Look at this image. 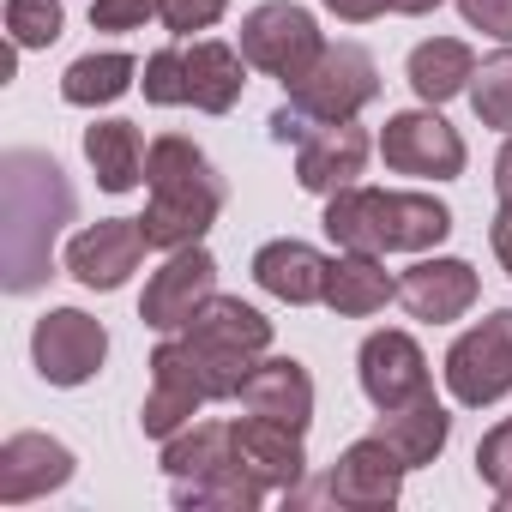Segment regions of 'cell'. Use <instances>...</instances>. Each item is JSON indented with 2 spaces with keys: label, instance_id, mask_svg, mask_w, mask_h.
<instances>
[{
  "label": "cell",
  "instance_id": "cell-1",
  "mask_svg": "<svg viewBox=\"0 0 512 512\" xmlns=\"http://www.w3.org/2000/svg\"><path fill=\"white\" fill-rule=\"evenodd\" d=\"M145 187H151V199H145L139 229L157 253L205 241V229L217 223V211L229 199L223 175L211 169V157L187 133H163L145 145Z\"/></svg>",
  "mask_w": 512,
  "mask_h": 512
},
{
  "label": "cell",
  "instance_id": "cell-2",
  "mask_svg": "<svg viewBox=\"0 0 512 512\" xmlns=\"http://www.w3.org/2000/svg\"><path fill=\"white\" fill-rule=\"evenodd\" d=\"M326 235L350 253H428L452 235V211L434 193H398V187H338L326 193Z\"/></svg>",
  "mask_w": 512,
  "mask_h": 512
},
{
  "label": "cell",
  "instance_id": "cell-3",
  "mask_svg": "<svg viewBox=\"0 0 512 512\" xmlns=\"http://www.w3.org/2000/svg\"><path fill=\"white\" fill-rule=\"evenodd\" d=\"M175 338H181V356H187L199 392L211 404H223V398H241V380L272 350V320L260 308H247L241 296H211Z\"/></svg>",
  "mask_w": 512,
  "mask_h": 512
},
{
  "label": "cell",
  "instance_id": "cell-4",
  "mask_svg": "<svg viewBox=\"0 0 512 512\" xmlns=\"http://www.w3.org/2000/svg\"><path fill=\"white\" fill-rule=\"evenodd\" d=\"M290 103L272 115V139L278 145H302L308 127H326V121H356L374 97H380V67L362 43H326L320 61L284 85Z\"/></svg>",
  "mask_w": 512,
  "mask_h": 512
},
{
  "label": "cell",
  "instance_id": "cell-5",
  "mask_svg": "<svg viewBox=\"0 0 512 512\" xmlns=\"http://www.w3.org/2000/svg\"><path fill=\"white\" fill-rule=\"evenodd\" d=\"M446 392L464 410H488L512 392V308H494L488 320H476L470 332L452 338L446 350Z\"/></svg>",
  "mask_w": 512,
  "mask_h": 512
},
{
  "label": "cell",
  "instance_id": "cell-6",
  "mask_svg": "<svg viewBox=\"0 0 512 512\" xmlns=\"http://www.w3.org/2000/svg\"><path fill=\"white\" fill-rule=\"evenodd\" d=\"M320 49H326V31L314 25L308 7H296V0H266V7H253L241 19V55H247V67H260L278 85L302 79L320 61Z\"/></svg>",
  "mask_w": 512,
  "mask_h": 512
},
{
  "label": "cell",
  "instance_id": "cell-7",
  "mask_svg": "<svg viewBox=\"0 0 512 512\" xmlns=\"http://www.w3.org/2000/svg\"><path fill=\"white\" fill-rule=\"evenodd\" d=\"M380 157L392 175H416V181H458L470 151L458 139V127L422 103V109H404V115H386V133H380Z\"/></svg>",
  "mask_w": 512,
  "mask_h": 512
},
{
  "label": "cell",
  "instance_id": "cell-8",
  "mask_svg": "<svg viewBox=\"0 0 512 512\" xmlns=\"http://www.w3.org/2000/svg\"><path fill=\"white\" fill-rule=\"evenodd\" d=\"M217 296V260L193 241V247H175L169 260L145 278V296H139V320L157 332V338H175L187 332V320Z\"/></svg>",
  "mask_w": 512,
  "mask_h": 512
},
{
  "label": "cell",
  "instance_id": "cell-9",
  "mask_svg": "<svg viewBox=\"0 0 512 512\" xmlns=\"http://www.w3.org/2000/svg\"><path fill=\"white\" fill-rule=\"evenodd\" d=\"M103 356H109V332H103V320H91L85 308H49V314L37 320V332H31V362H37V374H43L49 386H61V392L97 380Z\"/></svg>",
  "mask_w": 512,
  "mask_h": 512
},
{
  "label": "cell",
  "instance_id": "cell-10",
  "mask_svg": "<svg viewBox=\"0 0 512 512\" xmlns=\"http://www.w3.org/2000/svg\"><path fill=\"white\" fill-rule=\"evenodd\" d=\"M356 374H362V392H368L374 410H398V404L434 392V386H428V356H422V344H416L410 332H398V326L362 338Z\"/></svg>",
  "mask_w": 512,
  "mask_h": 512
},
{
  "label": "cell",
  "instance_id": "cell-11",
  "mask_svg": "<svg viewBox=\"0 0 512 512\" xmlns=\"http://www.w3.org/2000/svg\"><path fill=\"white\" fill-rule=\"evenodd\" d=\"M145 229H139V217H103V223H91V229H79L73 241H67V272L85 284V290H121L133 272H139V260H145Z\"/></svg>",
  "mask_w": 512,
  "mask_h": 512
},
{
  "label": "cell",
  "instance_id": "cell-12",
  "mask_svg": "<svg viewBox=\"0 0 512 512\" xmlns=\"http://www.w3.org/2000/svg\"><path fill=\"white\" fill-rule=\"evenodd\" d=\"M398 494H404V458L380 434L344 446L338 464H332V476H326V500H338L350 512H392Z\"/></svg>",
  "mask_w": 512,
  "mask_h": 512
},
{
  "label": "cell",
  "instance_id": "cell-13",
  "mask_svg": "<svg viewBox=\"0 0 512 512\" xmlns=\"http://www.w3.org/2000/svg\"><path fill=\"white\" fill-rule=\"evenodd\" d=\"M482 284L470 272V260H452V253H440V260H416L404 278H398V302L410 320L422 326H452L476 308Z\"/></svg>",
  "mask_w": 512,
  "mask_h": 512
},
{
  "label": "cell",
  "instance_id": "cell-14",
  "mask_svg": "<svg viewBox=\"0 0 512 512\" xmlns=\"http://www.w3.org/2000/svg\"><path fill=\"white\" fill-rule=\"evenodd\" d=\"M205 404H211V398L199 392V380H193V368H187V356H181V338H163V344L151 350V392H145V404H139V428H145L151 440H169V434H181Z\"/></svg>",
  "mask_w": 512,
  "mask_h": 512
},
{
  "label": "cell",
  "instance_id": "cell-15",
  "mask_svg": "<svg viewBox=\"0 0 512 512\" xmlns=\"http://www.w3.org/2000/svg\"><path fill=\"white\" fill-rule=\"evenodd\" d=\"M235 428V464L260 482L266 494H290L302 488V470H308V452H302V434L284 428V422H266V416H241L229 422Z\"/></svg>",
  "mask_w": 512,
  "mask_h": 512
},
{
  "label": "cell",
  "instance_id": "cell-16",
  "mask_svg": "<svg viewBox=\"0 0 512 512\" xmlns=\"http://www.w3.org/2000/svg\"><path fill=\"white\" fill-rule=\"evenodd\" d=\"M79 470V458L55 440V434H7L0 446V506H25L37 494L67 488Z\"/></svg>",
  "mask_w": 512,
  "mask_h": 512
},
{
  "label": "cell",
  "instance_id": "cell-17",
  "mask_svg": "<svg viewBox=\"0 0 512 512\" xmlns=\"http://www.w3.org/2000/svg\"><path fill=\"white\" fill-rule=\"evenodd\" d=\"M241 410L308 434V422H314V374L296 356H260L253 374L241 380Z\"/></svg>",
  "mask_w": 512,
  "mask_h": 512
},
{
  "label": "cell",
  "instance_id": "cell-18",
  "mask_svg": "<svg viewBox=\"0 0 512 512\" xmlns=\"http://www.w3.org/2000/svg\"><path fill=\"white\" fill-rule=\"evenodd\" d=\"M368 133L356 121H326V127H308V139L296 145V181L308 193H338L350 187L362 169H368Z\"/></svg>",
  "mask_w": 512,
  "mask_h": 512
},
{
  "label": "cell",
  "instance_id": "cell-19",
  "mask_svg": "<svg viewBox=\"0 0 512 512\" xmlns=\"http://www.w3.org/2000/svg\"><path fill=\"white\" fill-rule=\"evenodd\" d=\"M326 272H332V260L320 247L296 241V235H278V241H266L253 253V284L266 296H278V302H290V308L326 302Z\"/></svg>",
  "mask_w": 512,
  "mask_h": 512
},
{
  "label": "cell",
  "instance_id": "cell-20",
  "mask_svg": "<svg viewBox=\"0 0 512 512\" xmlns=\"http://www.w3.org/2000/svg\"><path fill=\"white\" fill-rule=\"evenodd\" d=\"M386 302H398V278L386 272L380 253H350V247H338V260H332V272H326V308H332L338 320H368V314H380Z\"/></svg>",
  "mask_w": 512,
  "mask_h": 512
},
{
  "label": "cell",
  "instance_id": "cell-21",
  "mask_svg": "<svg viewBox=\"0 0 512 512\" xmlns=\"http://www.w3.org/2000/svg\"><path fill=\"white\" fill-rule=\"evenodd\" d=\"M374 434L404 458V470H422V464H434V458L446 452L452 416H446V404H434V392H422V398H410V404H398V410H380Z\"/></svg>",
  "mask_w": 512,
  "mask_h": 512
},
{
  "label": "cell",
  "instance_id": "cell-22",
  "mask_svg": "<svg viewBox=\"0 0 512 512\" xmlns=\"http://www.w3.org/2000/svg\"><path fill=\"white\" fill-rule=\"evenodd\" d=\"M241 91H247V55L217 37H199L187 49V103L199 115H229Z\"/></svg>",
  "mask_w": 512,
  "mask_h": 512
},
{
  "label": "cell",
  "instance_id": "cell-23",
  "mask_svg": "<svg viewBox=\"0 0 512 512\" xmlns=\"http://www.w3.org/2000/svg\"><path fill=\"white\" fill-rule=\"evenodd\" d=\"M410 91L422 97V103H452V97H464L470 91V79H476V55H470V43H458V37H428V43H416L410 49Z\"/></svg>",
  "mask_w": 512,
  "mask_h": 512
},
{
  "label": "cell",
  "instance_id": "cell-24",
  "mask_svg": "<svg viewBox=\"0 0 512 512\" xmlns=\"http://www.w3.org/2000/svg\"><path fill=\"white\" fill-rule=\"evenodd\" d=\"M85 163L103 193H133L145 181V139L133 121H91L85 127Z\"/></svg>",
  "mask_w": 512,
  "mask_h": 512
},
{
  "label": "cell",
  "instance_id": "cell-25",
  "mask_svg": "<svg viewBox=\"0 0 512 512\" xmlns=\"http://www.w3.org/2000/svg\"><path fill=\"white\" fill-rule=\"evenodd\" d=\"M235 464V428L229 422H187L181 434L163 440V476L169 482H199L211 470Z\"/></svg>",
  "mask_w": 512,
  "mask_h": 512
},
{
  "label": "cell",
  "instance_id": "cell-26",
  "mask_svg": "<svg viewBox=\"0 0 512 512\" xmlns=\"http://www.w3.org/2000/svg\"><path fill=\"white\" fill-rule=\"evenodd\" d=\"M139 85V61L121 55V49H103V55H79L67 73H61V97L73 109H103L115 97H127Z\"/></svg>",
  "mask_w": 512,
  "mask_h": 512
},
{
  "label": "cell",
  "instance_id": "cell-27",
  "mask_svg": "<svg viewBox=\"0 0 512 512\" xmlns=\"http://www.w3.org/2000/svg\"><path fill=\"white\" fill-rule=\"evenodd\" d=\"M169 494H175V506H181V512H253V506L266 500V488L253 482L241 464L211 470V476H199V482H175Z\"/></svg>",
  "mask_w": 512,
  "mask_h": 512
},
{
  "label": "cell",
  "instance_id": "cell-28",
  "mask_svg": "<svg viewBox=\"0 0 512 512\" xmlns=\"http://www.w3.org/2000/svg\"><path fill=\"white\" fill-rule=\"evenodd\" d=\"M464 97H470V109H476V121H482V127L512 133V43L476 67V79H470V91H464Z\"/></svg>",
  "mask_w": 512,
  "mask_h": 512
},
{
  "label": "cell",
  "instance_id": "cell-29",
  "mask_svg": "<svg viewBox=\"0 0 512 512\" xmlns=\"http://www.w3.org/2000/svg\"><path fill=\"white\" fill-rule=\"evenodd\" d=\"M7 31H13V49H49L61 31H67V7L61 0H7Z\"/></svg>",
  "mask_w": 512,
  "mask_h": 512
},
{
  "label": "cell",
  "instance_id": "cell-30",
  "mask_svg": "<svg viewBox=\"0 0 512 512\" xmlns=\"http://www.w3.org/2000/svg\"><path fill=\"white\" fill-rule=\"evenodd\" d=\"M139 91H145V103H157V109H181V103H187V49H157V55L145 61Z\"/></svg>",
  "mask_w": 512,
  "mask_h": 512
},
{
  "label": "cell",
  "instance_id": "cell-31",
  "mask_svg": "<svg viewBox=\"0 0 512 512\" xmlns=\"http://www.w3.org/2000/svg\"><path fill=\"white\" fill-rule=\"evenodd\" d=\"M476 476H482L494 494L512 488V422H500V428L482 434V446H476Z\"/></svg>",
  "mask_w": 512,
  "mask_h": 512
},
{
  "label": "cell",
  "instance_id": "cell-32",
  "mask_svg": "<svg viewBox=\"0 0 512 512\" xmlns=\"http://www.w3.org/2000/svg\"><path fill=\"white\" fill-rule=\"evenodd\" d=\"M229 13V0H157V19L175 31V37H193V31H211L217 19Z\"/></svg>",
  "mask_w": 512,
  "mask_h": 512
},
{
  "label": "cell",
  "instance_id": "cell-33",
  "mask_svg": "<svg viewBox=\"0 0 512 512\" xmlns=\"http://www.w3.org/2000/svg\"><path fill=\"white\" fill-rule=\"evenodd\" d=\"M157 19V0H91V31H139Z\"/></svg>",
  "mask_w": 512,
  "mask_h": 512
},
{
  "label": "cell",
  "instance_id": "cell-34",
  "mask_svg": "<svg viewBox=\"0 0 512 512\" xmlns=\"http://www.w3.org/2000/svg\"><path fill=\"white\" fill-rule=\"evenodd\" d=\"M458 13L470 31L494 37V43H512V0H458Z\"/></svg>",
  "mask_w": 512,
  "mask_h": 512
},
{
  "label": "cell",
  "instance_id": "cell-35",
  "mask_svg": "<svg viewBox=\"0 0 512 512\" xmlns=\"http://www.w3.org/2000/svg\"><path fill=\"white\" fill-rule=\"evenodd\" d=\"M320 7L344 25H374L380 13H392V0H320Z\"/></svg>",
  "mask_w": 512,
  "mask_h": 512
},
{
  "label": "cell",
  "instance_id": "cell-36",
  "mask_svg": "<svg viewBox=\"0 0 512 512\" xmlns=\"http://www.w3.org/2000/svg\"><path fill=\"white\" fill-rule=\"evenodd\" d=\"M488 247H494V260H500L506 278H512V199H500V211H494V223H488Z\"/></svg>",
  "mask_w": 512,
  "mask_h": 512
},
{
  "label": "cell",
  "instance_id": "cell-37",
  "mask_svg": "<svg viewBox=\"0 0 512 512\" xmlns=\"http://www.w3.org/2000/svg\"><path fill=\"white\" fill-rule=\"evenodd\" d=\"M494 193L512 199V133H506V145H500V157H494Z\"/></svg>",
  "mask_w": 512,
  "mask_h": 512
},
{
  "label": "cell",
  "instance_id": "cell-38",
  "mask_svg": "<svg viewBox=\"0 0 512 512\" xmlns=\"http://www.w3.org/2000/svg\"><path fill=\"white\" fill-rule=\"evenodd\" d=\"M440 0H392V13H404V19H422V13H434Z\"/></svg>",
  "mask_w": 512,
  "mask_h": 512
},
{
  "label": "cell",
  "instance_id": "cell-39",
  "mask_svg": "<svg viewBox=\"0 0 512 512\" xmlns=\"http://www.w3.org/2000/svg\"><path fill=\"white\" fill-rule=\"evenodd\" d=\"M494 506H500V512H512V488H506V494H494Z\"/></svg>",
  "mask_w": 512,
  "mask_h": 512
}]
</instances>
